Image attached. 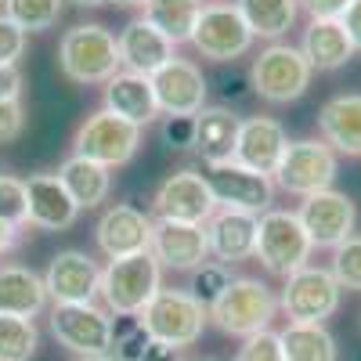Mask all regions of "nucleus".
Segmentation results:
<instances>
[{"instance_id":"25","label":"nucleus","mask_w":361,"mask_h":361,"mask_svg":"<svg viewBox=\"0 0 361 361\" xmlns=\"http://www.w3.org/2000/svg\"><path fill=\"white\" fill-rule=\"evenodd\" d=\"M300 54L307 58V66L318 73H336L357 54L347 29L340 18H311L304 37H300Z\"/></svg>"},{"instance_id":"50","label":"nucleus","mask_w":361,"mask_h":361,"mask_svg":"<svg viewBox=\"0 0 361 361\" xmlns=\"http://www.w3.org/2000/svg\"><path fill=\"white\" fill-rule=\"evenodd\" d=\"M195 361H209V357H195Z\"/></svg>"},{"instance_id":"22","label":"nucleus","mask_w":361,"mask_h":361,"mask_svg":"<svg viewBox=\"0 0 361 361\" xmlns=\"http://www.w3.org/2000/svg\"><path fill=\"white\" fill-rule=\"evenodd\" d=\"M119 62H123L127 73H137V76H156L170 58H173V44L152 29L145 18H134L119 29Z\"/></svg>"},{"instance_id":"4","label":"nucleus","mask_w":361,"mask_h":361,"mask_svg":"<svg viewBox=\"0 0 361 361\" xmlns=\"http://www.w3.org/2000/svg\"><path fill=\"white\" fill-rule=\"evenodd\" d=\"M314 69L307 66V58L300 54L293 44H267L250 66V87L253 94L267 105H289L296 98L307 94Z\"/></svg>"},{"instance_id":"17","label":"nucleus","mask_w":361,"mask_h":361,"mask_svg":"<svg viewBox=\"0 0 361 361\" xmlns=\"http://www.w3.org/2000/svg\"><path fill=\"white\" fill-rule=\"evenodd\" d=\"M47 296L58 304H94L102 286V267L90 260L83 250H62L54 253L44 271Z\"/></svg>"},{"instance_id":"38","label":"nucleus","mask_w":361,"mask_h":361,"mask_svg":"<svg viewBox=\"0 0 361 361\" xmlns=\"http://www.w3.org/2000/svg\"><path fill=\"white\" fill-rule=\"evenodd\" d=\"M235 361H286L279 333H275V329H267V333H257V336L243 340Z\"/></svg>"},{"instance_id":"8","label":"nucleus","mask_w":361,"mask_h":361,"mask_svg":"<svg viewBox=\"0 0 361 361\" xmlns=\"http://www.w3.org/2000/svg\"><path fill=\"white\" fill-rule=\"evenodd\" d=\"M137 148H141V127L112 116L109 109L90 112L73 134V156L102 163L105 170L127 166L137 156Z\"/></svg>"},{"instance_id":"36","label":"nucleus","mask_w":361,"mask_h":361,"mask_svg":"<svg viewBox=\"0 0 361 361\" xmlns=\"http://www.w3.org/2000/svg\"><path fill=\"white\" fill-rule=\"evenodd\" d=\"M0 221L11 228L29 224V199H25V180L15 173H0Z\"/></svg>"},{"instance_id":"32","label":"nucleus","mask_w":361,"mask_h":361,"mask_svg":"<svg viewBox=\"0 0 361 361\" xmlns=\"http://www.w3.org/2000/svg\"><path fill=\"white\" fill-rule=\"evenodd\" d=\"M40 347V333L29 318L0 314V361H29Z\"/></svg>"},{"instance_id":"16","label":"nucleus","mask_w":361,"mask_h":361,"mask_svg":"<svg viewBox=\"0 0 361 361\" xmlns=\"http://www.w3.org/2000/svg\"><path fill=\"white\" fill-rule=\"evenodd\" d=\"M159 116H199L206 109V76L188 58H170V62L152 76Z\"/></svg>"},{"instance_id":"6","label":"nucleus","mask_w":361,"mask_h":361,"mask_svg":"<svg viewBox=\"0 0 361 361\" xmlns=\"http://www.w3.org/2000/svg\"><path fill=\"white\" fill-rule=\"evenodd\" d=\"M340 282L333 279L329 267H300L286 279L279 293V311L289 318V325H325L340 311Z\"/></svg>"},{"instance_id":"44","label":"nucleus","mask_w":361,"mask_h":361,"mask_svg":"<svg viewBox=\"0 0 361 361\" xmlns=\"http://www.w3.org/2000/svg\"><path fill=\"white\" fill-rule=\"evenodd\" d=\"M343 29H347V37H350V44H354V51H361V0H354V4L343 11Z\"/></svg>"},{"instance_id":"26","label":"nucleus","mask_w":361,"mask_h":361,"mask_svg":"<svg viewBox=\"0 0 361 361\" xmlns=\"http://www.w3.org/2000/svg\"><path fill=\"white\" fill-rule=\"evenodd\" d=\"M318 134L336 156H361V94H336L318 109Z\"/></svg>"},{"instance_id":"42","label":"nucleus","mask_w":361,"mask_h":361,"mask_svg":"<svg viewBox=\"0 0 361 361\" xmlns=\"http://www.w3.org/2000/svg\"><path fill=\"white\" fill-rule=\"evenodd\" d=\"M311 18H343V11L354 4V0H296Z\"/></svg>"},{"instance_id":"9","label":"nucleus","mask_w":361,"mask_h":361,"mask_svg":"<svg viewBox=\"0 0 361 361\" xmlns=\"http://www.w3.org/2000/svg\"><path fill=\"white\" fill-rule=\"evenodd\" d=\"M340 173V159L322 137H300L286 145V156L279 163V170L271 173L275 188L289 192V195H318L325 188H333V180Z\"/></svg>"},{"instance_id":"41","label":"nucleus","mask_w":361,"mask_h":361,"mask_svg":"<svg viewBox=\"0 0 361 361\" xmlns=\"http://www.w3.org/2000/svg\"><path fill=\"white\" fill-rule=\"evenodd\" d=\"M25 130V109L22 102H0V145L22 137Z\"/></svg>"},{"instance_id":"30","label":"nucleus","mask_w":361,"mask_h":361,"mask_svg":"<svg viewBox=\"0 0 361 361\" xmlns=\"http://www.w3.org/2000/svg\"><path fill=\"white\" fill-rule=\"evenodd\" d=\"M199 15H202V0H148L141 8V18L152 29H159L173 47L192 40Z\"/></svg>"},{"instance_id":"28","label":"nucleus","mask_w":361,"mask_h":361,"mask_svg":"<svg viewBox=\"0 0 361 361\" xmlns=\"http://www.w3.org/2000/svg\"><path fill=\"white\" fill-rule=\"evenodd\" d=\"M58 180L66 185V192L73 195V202L80 209L102 206L112 192V170H105L102 163L80 159V156H69L62 166H58Z\"/></svg>"},{"instance_id":"49","label":"nucleus","mask_w":361,"mask_h":361,"mask_svg":"<svg viewBox=\"0 0 361 361\" xmlns=\"http://www.w3.org/2000/svg\"><path fill=\"white\" fill-rule=\"evenodd\" d=\"M80 361H116L112 354H105V357H80Z\"/></svg>"},{"instance_id":"19","label":"nucleus","mask_w":361,"mask_h":361,"mask_svg":"<svg viewBox=\"0 0 361 361\" xmlns=\"http://www.w3.org/2000/svg\"><path fill=\"white\" fill-rule=\"evenodd\" d=\"M152 253L163 271H192L206 264L209 243L206 224H180V221H156L152 228Z\"/></svg>"},{"instance_id":"11","label":"nucleus","mask_w":361,"mask_h":361,"mask_svg":"<svg viewBox=\"0 0 361 361\" xmlns=\"http://www.w3.org/2000/svg\"><path fill=\"white\" fill-rule=\"evenodd\" d=\"M51 333L80 357H105L112 350V314L98 304H58L51 307Z\"/></svg>"},{"instance_id":"3","label":"nucleus","mask_w":361,"mask_h":361,"mask_svg":"<svg viewBox=\"0 0 361 361\" xmlns=\"http://www.w3.org/2000/svg\"><path fill=\"white\" fill-rule=\"evenodd\" d=\"M275 314H279V296L260 279H231V286L221 293V300L209 307V322L224 336H243V340L267 333Z\"/></svg>"},{"instance_id":"48","label":"nucleus","mask_w":361,"mask_h":361,"mask_svg":"<svg viewBox=\"0 0 361 361\" xmlns=\"http://www.w3.org/2000/svg\"><path fill=\"white\" fill-rule=\"evenodd\" d=\"M76 8H102V4H109V0H73Z\"/></svg>"},{"instance_id":"40","label":"nucleus","mask_w":361,"mask_h":361,"mask_svg":"<svg viewBox=\"0 0 361 361\" xmlns=\"http://www.w3.org/2000/svg\"><path fill=\"white\" fill-rule=\"evenodd\" d=\"M22 51H25V33L0 11V66H18Z\"/></svg>"},{"instance_id":"15","label":"nucleus","mask_w":361,"mask_h":361,"mask_svg":"<svg viewBox=\"0 0 361 361\" xmlns=\"http://www.w3.org/2000/svg\"><path fill=\"white\" fill-rule=\"evenodd\" d=\"M152 228H156V217H148L145 209H137L130 202H116L98 217L94 238H98V250L109 260H119V257L152 250Z\"/></svg>"},{"instance_id":"24","label":"nucleus","mask_w":361,"mask_h":361,"mask_svg":"<svg viewBox=\"0 0 361 361\" xmlns=\"http://www.w3.org/2000/svg\"><path fill=\"white\" fill-rule=\"evenodd\" d=\"M243 116H235L228 105H206L195 116V152L202 156L206 166H224L235 159V141Z\"/></svg>"},{"instance_id":"39","label":"nucleus","mask_w":361,"mask_h":361,"mask_svg":"<svg viewBox=\"0 0 361 361\" xmlns=\"http://www.w3.org/2000/svg\"><path fill=\"white\" fill-rule=\"evenodd\" d=\"M166 148H173V152H185V148L195 145V116H166L163 127H159Z\"/></svg>"},{"instance_id":"18","label":"nucleus","mask_w":361,"mask_h":361,"mask_svg":"<svg viewBox=\"0 0 361 361\" xmlns=\"http://www.w3.org/2000/svg\"><path fill=\"white\" fill-rule=\"evenodd\" d=\"M289 134L275 116H246L238 127V141H235V159L238 166H246L253 173L271 177L279 170L282 156H286Z\"/></svg>"},{"instance_id":"21","label":"nucleus","mask_w":361,"mask_h":361,"mask_svg":"<svg viewBox=\"0 0 361 361\" xmlns=\"http://www.w3.org/2000/svg\"><path fill=\"white\" fill-rule=\"evenodd\" d=\"M257 221L253 214H238V209H217L206 221V243L217 264H243L257 257Z\"/></svg>"},{"instance_id":"10","label":"nucleus","mask_w":361,"mask_h":361,"mask_svg":"<svg viewBox=\"0 0 361 361\" xmlns=\"http://www.w3.org/2000/svg\"><path fill=\"white\" fill-rule=\"evenodd\" d=\"M253 33H250V25L246 18L238 15L235 4H224V0H217V4H202V15L192 29V47L206 58V62H235V58H243L250 54L253 47Z\"/></svg>"},{"instance_id":"27","label":"nucleus","mask_w":361,"mask_h":361,"mask_svg":"<svg viewBox=\"0 0 361 361\" xmlns=\"http://www.w3.org/2000/svg\"><path fill=\"white\" fill-rule=\"evenodd\" d=\"M47 286L44 275H37L25 264H0V314H15V318H29L44 314L47 307Z\"/></svg>"},{"instance_id":"14","label":"nucleus","mask_w":361,"mask_h":361,"mask_svg":"<svg viewBox=\"0 0 361 361\" xmlns=\"http://www.w3.org/2000/svg\"><path fill=\"white\" fill-rule=\"evenodd\" d=\"M206 180H209V192L217 199V209H238V214L260 217L271 209V199H275V180L238 166V163L209 166Z\"/></svg>"},{"instance_id":"7","label":"nucleus","mask_w":361,"mask_h":361,"mask_svg":"<svg viewBox=\"0 0 361 361\" xmlns=\"http://www.w3.org/2000/svg\"><path fill=\"white\" fill-rule=\"evenodd\" d=\"M206 322H209V311L188 289H159L152 296V304L141 311V325L148 329V336L177 350L192 347L202 336Z\"/></svg>"},{"instance_id":"52","label":"nucleus","mask_w":361,"mask_h":361,"mask_svg":"<svg viewBox=\"0 0 361 361\" xmlns=\"http://www.w3.org/2000/svg\"><path fill=\"white\" fill-rule=\"evenodd\" d=\"M0 4H4V0H0Z\"/></svg>"},{"instance_id":"1","label":"nucleus","mask_w":361,"mask_h":361,"mask_svg":"<svg viewBox=\"0 0 361 361\" xmlns=\"http://www.w3.org/2000/svg\"><path fill=\"white\" fill-rule=\"evenodd\" d=\"M58 69L80 87H105L123 62H119V44L116 33H109L98 22H80L66 29L62 44H58Z\"/></svg>"},{"instance_id":"2","label":"nucleus","mask_w":361,"mask_h":361,"mask_svg":"<svg viewBox=\"0 0 361 361\" xmlns=\"http://www.w3.org/2000/svg\"><path fill=\"white\" fill-rule=\"evenodd\" d=\"M163 289V267L152 253L119 257L102 267L98 296L109 314H141Z\"/></svg>"},{"instance_id":"35","label":"nucleus","mask_w":361,"mask_h":361,"mask_svg":"<svg viewBox=\"0 0 361 361\" xmlns=\"http://www.w3.org/2000/svg\"><path fill=\"white\" fill-rule=\"evenodd\" d=\"M231 286V271L224 267V264H202V267H195L192 271V286H188V293L199 300V304L209 311L221 300V293Z\"/></svg>"},{"instance_id":"23","label":"nucleus","mask_w":361,"mask_h":361,"mask_svg":"<svg viewBox=\"0 0 361 361\" xmlns=\"http://www.w3.org/2000/svg\"><path fill=\"white\" fill-rule=\"evenodd\" d=\"M102 102H105L102 109H109L112 116L127 119V123H134V127H145V123H152V119L159 116L152 76H137V73H127V69H119L105 83Z\"/></svg>"},{"instance_id":"31","label":"nucleus","mask_w":361,"mask_h":361,"mask_svg":"<svg viewBox=\"0 0 361 361\" xmlns=\"http://www.w3.org/2000/svg\"><path fill=\"white\" fill-rule=\"evenodd\" d=\"M279 340L286 361H336V336L325 325H286Z\"/></svg>"},{"instance_id":"51","label":"nucleus","mask_w":361,"mask_h":361,"mask_svg":"<svg viewBox=\"0 0 361 361\" xmlns=\"http://www.w3.org/2000/svg\"><path fill=\"white\" fill-rule=\"evenodd\" d=\"M209 4H217V0H209Z\"/></svg>"},{"instance_id":"46","label":"nucleus","mask_w":361,"mask_h":361,"mask_svg":"<svg viewBox=\"0 0 361 361\" xmlns=\"http://www.w3.org/2000/svg\"><path fill=\"white\" fill-rule=\"evenodd\" d=\"M18 235H22V228H11V224L0 221V257H8L18 246Z\"/></svg>"},{"instance_id":"20","label":"nucleus","mask_w":361,"mask_h":361,"mask_svg":"<svg viewBox=\"0 0 361 361\" xmlns=\"http://www.w3.org/2000/svg\"><path fill=\"white\" fill-rule=\"evenodd\" d=\"M25 199H29V224L40 231H66L80 217V206L58 180V173H29Z\"/></svg>"},{"instance_id":"43","label":"nucleus","mask_w":361,"mask_h":361,"mask_svg":"<svg viewBox=\"0 0 361 361\" xmlns=\"http://www.w3.org/2000/svg\"><path fill=\"white\" fill-rule=\"evenodd\" d=\"M22 83L18 66H0V102H22Z\"/></svg>"},{"instance_id":"5","label":"nucleus","mask_w":361,"mask_h":361,"mask_svg":"<svg viewBox=\"0 0 361 361\" xmlns=\"http://www.w3.org/2000/svg\"><path fill=\"white\" fill-rule=\"evenodd\" d=\"M311 238L300 224L296 209H267L257 221V260L264 264L267 275L289 279L293 271L311 264Z\"/></svg>"},{"instance_id":"33","label":"nucleus","mask_w":361,"mask_h":361,"mask_svg":"<svg viewBox=\"0 0 361 361\" xmlns=\"http://www.w3.org/2000/svg\"><path fill=\"white\" fill-rule=\"evenodd\" d=\"M4 15L22 33H44L62 18V0H4Z\"/></svg>"},{"instance_id":"47","label":"nucleus","mask_w":361,"mask_h":361,"mask_svg":"<svg viewBox=\"0 0 361 361\" xmlns=\"http://www.w3.org/2000/svg\"><path fill=\"white\" fill-rule=\"evenodd\" d=\"M109 4H116V8H145L148 0H109Z\"/></svg>"},{"instance_id":"29","label":"nucleus","mask_w":361,"mask_h":361,"mask_svg":"<svg viewBox=\"0 0 361 361\" xmlns=\"http://www.w3.org/2000/svg\"><path fill=\"white\" fill-rule=\"evenodd\" d=\"M235 8L246 18L250 33L271 44H279L296 25V11H300L296 0H235Z\"/></svg>"},{"instance_id":"13","label":"nucleus","mask_w":361,"mask_h":361,"mask_svg":"<svg viewBox=\"0 0 361 361\" xmlns=\"http://www.w3.org/2000/svg\"><path fill=\"white\" fill-rule=\"evenodd\" d=\"M300 224H304L311 246L318 250H336L340 243L354 235V224H357V206L347 192H336V188H325L318 195H307L296 209Z\"/></svg>"},{"instance_id":"34","label":"nucleus","mask_w":361,"mask_h":361,"mask_svg":"<svg viewBox=\"0 0 361 361\" xmlns=\"http://www.w3.org/2000/svg\"><path fill=\"white\" fill-rule=\"evenodd\" d=\"M152 336L141 325V314H112V357L116 361H141Z\"/></svg>"},{"instance_id":"12","label":"nucleus","mask_w":361,"mask_h":361,"mask_svg":"<svg viewBox=\"0 0 361 361\" xmlns=\"http://www.w3.org/2000/svg\"><path fill=\"white\" fill-rule=\"evenodd\" d=\"M156 221H180V224H206L217 214V199L209 192V180L199 170H173L152 199Z\"/></svg>"},{"instance_id":"37","label":"nucleus","mask_w":361,"mask_h":361,"mask_svg":"<svg viewBox=\"0 0 361 361\" xmlns=\"http://www.w3.org/2000/svg\"><path fill=\"white\" fill-rule=\"evenodd\" d=\"M333 279L340 282V289L361 293V235H350L347 243H340L333 250Z\"/></svg>"},{"instance_id":"45","label":"nucleus","mask_w":361,"mask_h":361,"mask_svg":"<svg viewBox=\"0 0 361 361\" xmlns=\"http://www.w3.org/2000/svg\"><path fill=\"white\" fill-rule=\"evenodd\" d=\"M141 361H180V350L177 347H166V343H148V350H145V357Z\"/></svg>"}]
</instances>
